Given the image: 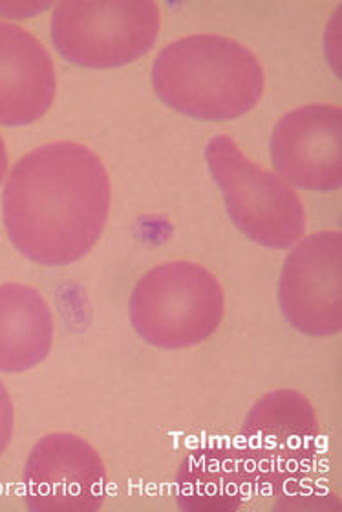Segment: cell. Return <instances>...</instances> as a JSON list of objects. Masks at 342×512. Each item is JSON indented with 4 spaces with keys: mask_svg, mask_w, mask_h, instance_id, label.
Returning a JSON list of instances; mask_svg holds the SVG:
<instances>
[{
    "mask_svg": "<svg viewBox=\"0 0 342 512\" xmlns=\"http://www.w3.org/2000/svg\"><path fill=\"white\" fill-rule=\"evenodd\" d=\"M13 425H15V412L11 403L10 394L6 386L0 381V456L10 445L13 436Z\"/></svg>",
    "mask_w": 342,
    "mask_h": 512,
    "instance_id": "cell-13",
    "label": "cell"
},
{
    "mask_svg": "<svg viewBox=\"0 0 342 512\" xmlns=\"http://www.w3.org/2000/svg\"><path fill=\"white\" fill-rule=\"evenodd\" d=\"M342 235L326 231L291 249L278 282V302L291 328L328 337L342 330Z\"/></svg>",
    "mask_w": 342,
    "mask_h": 512,
    "instance_id": "cell-7",
    "label": "cell"
},
{
    "mask_svg": "<svg viewBox=\"0 0 342 512\" xmlns=\"http://www.w3.org/2000/svg\"><path fill=\"white\" fill-rule=\"evenodd\" d=\"M54 344V317L37 289L0 286V372L21 374L43 363Z\"/></svg>",
    "mask_w": 342,
    "mask_h": 512,
    "instance_id": "cell-12",
    "label": "cell"
},
{
    "mask_svg": "<svg viewBox=\"0 0 342 512\" xmlns=\"http://www.w3.org/2000/svg\"><path fill=\"white\" fill-rule=\"evenodd\" d=\"M110 178L96 152L74 141L37 147L15 163L2 196L15 249L41 266L81 260L103 235Z\"/></svg>",
    "mask_w": 342,
    "mask_h": 512,
    "instance_id": "cell-1",
    "label": "cell"
},
{
    "mask_svg": "<svg viewBox=\"0 0 342 512\" xmlns=\"http://www.w3.org/2000/svg\"><path fill=\"white\" fill-rule=\"evenodd\" d=\"M152 85L183 116L231 121L257 107L266 77L246 46L222 35H191L161 50Z\"/></svg>",
    "mask_w": 342,
    "mask_h": 512,
    "instance_id": "cell-2",
    "label": "cell"
},
{
    "mask_svg": "<svg viewBox=\"0 0 342 512\" xmlns=\"http://www.w3.org/2000/svg\"><path fill=\"white\" fill-rule=\"evenodd\" d=\"M253 492L238 450L229 443H211L189 452L176 476V502L182 511H238Z\"/></svg>",
    "mask_w": 342,
    "mask_h": 512,
    "instance_id": "cell-11",
    "label": "cell"
},
{
    "mask_svg": "<svg viewBox=\"0 0 342 512\" xmlns=\"http://www.w3.org/2000/svg\"><path fill=\"white\" fill-rule=\"evenodd\" d=\"M321 423L306 395L277 390L264 395L247 414L238 456L255 491H293L319 456Z\"/></svg>",
    "mask_w": 342,
    "mask_h": 512,
    "instance_id": "cell-4",
    "label": "cell"
},
{
    "mask_svg": "<svg viewBox=\"0 0 342 512\" xmlns=\"http://www.w3.org/2000/svg\"><path fill=\"white\" fill-rule=\"evenodd\" d=\"M129 311L143 341L163 350H183L202 344L220 328L224 289L200 264L167 262L141 277Z\"/></svg>",
    "mask_w": 342,
    "mask_h": 512,
    "instance_id": "cell-3",
    "label": "cell"
},
{
    "mask_svg": "<svg viewBox=\"0 0 342 512\" xmlns=\"http://www.w3.org/2000/svg\"><path fill=\"white\" fill-rule=\"evenodd\" d=\"M271 158L286 182L328 192L342 183V108L308 105L280 119L271 138Z\"/></svg>",
    "mask_w": 342,
    "mask_h": 512,
    "instance_id": "cell-9",
    "label": "cell"
},
{
    "mask_svg": "<svg viewBox=\"0 0 342 512\" xmlns=\"http://www.w3.org/2000/svg\"><path fill=\"white\" fill-rule=\"evenodd\" d=\"M205 160L240 233L271 249H286L299 242L308 220L299 194L289 183L246 158L227 134L209 141Z\"/></svg>",
    "mask_w": 342,
    "mask_h": 512,
    "instance_id": "cell-5",
    "label": "cell"
},
{
    "mask_svg": "<svg viewBox=\"0 0 342 512\" xmlns=\"http://www.w3.org/2000/svg\"><path fill=\"white\" fill-rule=\"evenodd\" d=\"M8 172V152H6V145H4V139L0 136V183L4 180Z\"/></svg>",
    "mask_w": 342,
    "mask_h": 512,
    "instance_id": "cell-14",
    "label": "cell"
},
{
    "mask_svg": "<svg viewBox=\"0 0 342 512\" xmlns=\"http://www.w3.org/2000/svg\"><path fill=\"white\" fill-rule=\"evenodd\" d=\"M160 24L152 0H65L55 8L52 39L70 63L119 68L149 52Z\"/></svg>",
    "mask_w": 342,
    "mask_h": 512,
    "instance_id": "cell-6",
    "label": "cell"
},
{
    "mask_svg": "<svg viewBox=\"0 0 342 512\" xmlns=\"http://www.w3.org/2000/svg\"><path fill=\"white\" fill-rule=\"evenodd\" d=\"M55 94L48 50L22 26L0 22V125L22 127L43 118Z\"/></svg>",
    "mask_w": 342,
    "mask_h": 512,
    "instance_id": "cell-10",
    "label": "cell"
},
{
    "mask_svg": "<svg viewBox=\"0 0 342 512\" xmlns=\"http://www.w3.org/2000/svg\"><path fill=\"white\" fill-rule=\"evenodd\" d=\"M24 500L33 512H96L107 500V467L74 434L44 436L24 469Z\"/></svg>",
    "mask_w": 342,
    "mask_h": 512,
    "instance_id": "cell-8",
    "label": "cell"
}]
</instances>
